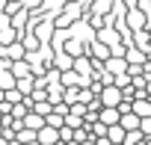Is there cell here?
<instances>
[{
  "instance_id": "obj_1",
  "label": "cell",
  "mask_w": 151,
  "mask_h": 145,
  "mask_svg": "<svg viewBox=\"0 0 151 145\" xmlns=\"http://www.w3.org/2000/svg\"><path fill=\"white\" fill-rule=\"evenodd\" d=\"M53 139H56L53 130H45V133H42V142H53Z\"/></svg>"
},
{
  "instance_id": "obj_2",
  "label": "cell",
  "mask_w": 151,
  "mask_h": 145,
  "mask_svg": "<svg viewBox=\"0 0 151 145\" xmlns=\"http://www.w3.org/2000/svg\"><path fill=\"white\" fill-rule=\"evenodd\" d=\"M142 133H151V121H142Z\"/></svg>"
}]
</instances>
